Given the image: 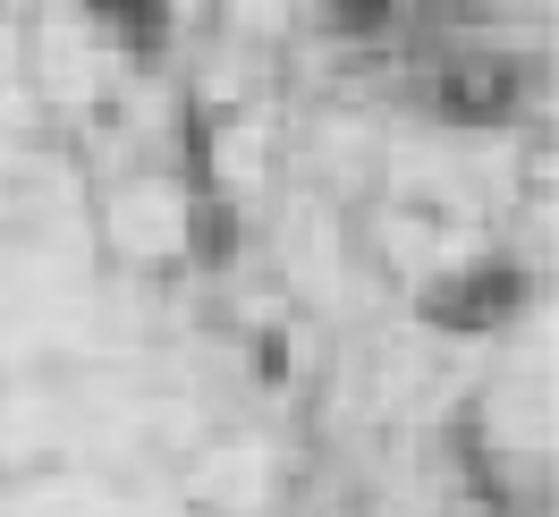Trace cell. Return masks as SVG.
Returning <instances> with one entry per match:
<instances>
[{"label": "cell", "mask_w": 559, "mask_h": 517, "mask_svg": "<svg viewBox=\"0 0 559 517\" xmlns=\"http://www.w3.org/2000/svg\"><path fill=\"white\" fill-rule=\"evenodd\" d=\"M525 297V280L509 272V263H475V272L441 280L432 297H424V314L441 322V331H491V322H509Z\"/></svg>", "instance_id": "obj_2"}, {"label": "cell", "mask_w": 559, "mask_h": 517, "mask_svg": "<svg viewBox=\"0 0 559 517\" xmlns=\"http://www.w3.org/2000/svg\"><path fill=\"white\" fill-rule=\"evenodd\" d=\"M518 85H525L518 60H450L432 77V110L457 119V128H500L518 110Z\"/></svg>", "instance_id": "obj_1"}, {"label": "cell", "mask_w": 559, "mask_h": 517, "mask_svg": "<svg viewBox=\"0 0 559 517\" xmlns=\"http://www.w3.org/2000/svg\"><path fill=\"white\" fill-rule=\"evenodd\" d=\"M94 17H110L128 43H162V26H170V0H94Z\"/></svg>", "instance_id": "obj_3"}, {"label": "cell", "mask_w": 559, "mask_h": 517, "mask_svg": "<svg viewBox=\"0 0 559 517\" xmlns=\"http://www.w3.org/2000/svg\"><path fill=\"white\" fill-rule=\"evenodd\" d=\"M322 17L340 26V35H382L407 17V0H322Z\"/></svg>", "instance_id": "obj_4"}]
</instances>
